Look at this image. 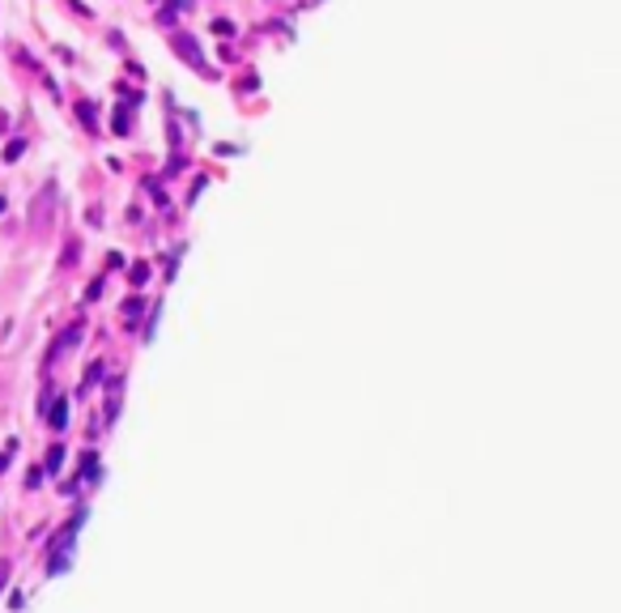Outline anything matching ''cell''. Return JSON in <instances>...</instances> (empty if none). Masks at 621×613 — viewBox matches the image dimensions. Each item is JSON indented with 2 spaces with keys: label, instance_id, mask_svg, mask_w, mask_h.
I'll return each instance as SVG.
<instances>
[{
  "label": "cell",
  "instance_id": "6da1fadb",
  "mask_svg": "<svg viewBox=\"0 0 621 613\" xmlns=\"http://www.w3.org/2000/svg\"><path fill=\"white\" fill-rule=\"evenodd\" d=\"M175 51H183V55L192 60V68H196V72H209V68H204V55H200V47H196V38H192V34H175Z\"/></svg>",
  "mask_w": 621,
  "mask_h": 613
},
{
  "label": "cell",
  "instance_id": "7a4b0ae2",
  "mask_svg": "<svg viewBox=\"0 0 621 613\" xmlns=\"http://www.w3.org/2000/svg\"><path fill=\"white\" fill-rule=\"evenodd\" d=\"M64 409H68V405L60 401V405H55V413H51V426H64V422H68V413H64Z\"/></svg>",
  "mask_w": 621,
  "mask_h": 613
},
{
  "label": "cell",
  "instance_id": "3957f363",
  "mask_svg": "<svg viewBox=\"0 0 621 613\" xmlns=\"http://www.w3.org/2000/svg\"><path fill=\"white\" fill-rule=\"evenodd\" d=\"M60 460H64V447H51V456H47V469L55 473V469H60Z\"/></svg>",
  "mask_w": 621,
  "mask_h": 613
}]
</instances>
